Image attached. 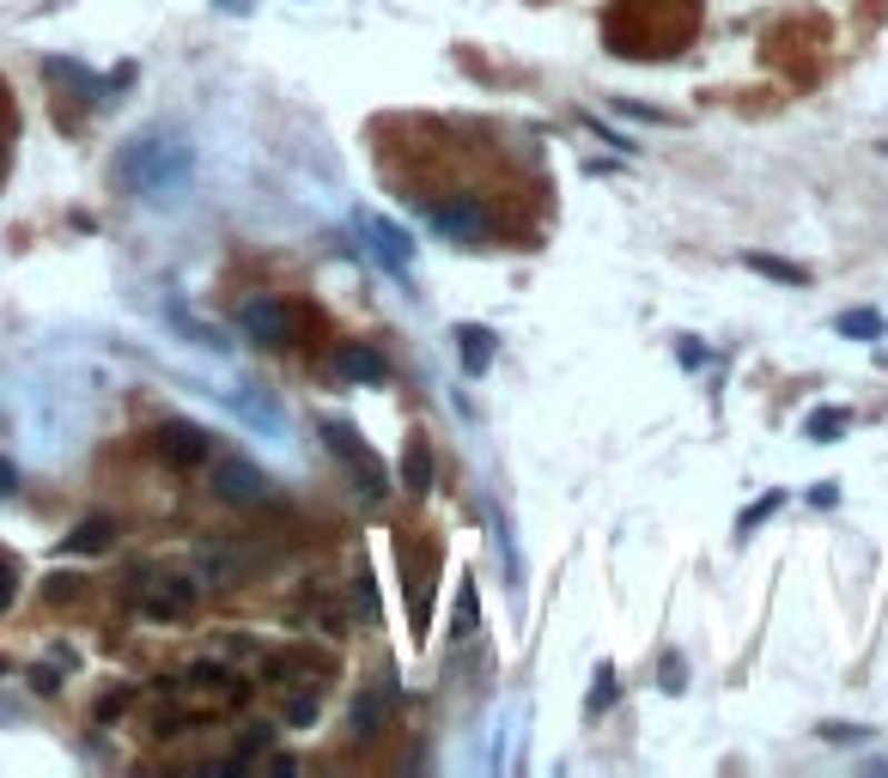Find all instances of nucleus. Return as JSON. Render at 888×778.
<instances>
[{
  "instance_id": "1",
  "label": "nucleus",
  "mask_w": 888,
  "mask_h": 778,
  "mask_svg": "<svg viewBox=\"0 0 888 778\" xmlns=\"http://www.w3.org/2000/svg\"><path fill=\"white\" fill-rule=\"evenodd\" d=\"M189 177H196V147L177 128H147V134H134L116 152V189L147 194V201L189 189Z\"/></svg>"
},
{
  "instance_id": "2",
  "label": "nucleus",
  "mask_w": 888,
  "mask_h": 778,
  "mask_svg": "<svg viewBox=\"0 0 888 778\" xmlns=\"http://www.w3.org/2000/svg\"><path fill=\"white\" fill-rule=\"evenodd\" d=\"M317 432H323L329 457L341 462V469H347V481H353L359 492H366V499H383V492H390V469H383V462H378V450H371V445H366V438H359L347 420H323Z\"/></svg>"
},
{
  "instance_id": "3",
  "label": "nucleus",
  "mask_w": 888,
  "mask_h": 778,
  "mask_svg": "<svg viewBox=\"0 0 888 778\" xmlns=\"http://www.w3.org/2000/svg\"><path fill=\"white\" fill-rule=\"evenodd\" d=\"M432 231H445L450 243H487L493 238V213H487L475 194H445V201H427Z\"/></svg>"
},
{
  "instance_id": "4",
  "label": "nucleus",
  "mask_w": 888,
  "mask_h": 778,
  "mask_svg": "<svg viewBox=\"0 0 888 778\" xmlns=\"http://www.w3.org/2000/svg\"><path fill=\"white\" fill-rule=\"evenodd\" d=\"M238 329L250 335L256 347H292L299 341V310L280 305V298H250L238 310Z\"/></svg>"
},
{
  "instance_id": "5",
  "label": "nucleus",
  "mask_w": 888,
  "mask_h": 778,
  "mask_svg": "<svg viewBox=\"0 0 888 778\" xmlns=\"http://www.w3.org/2000/svg\"><path fill=\"white\" fill-rule=\"evenodd\" d=\"M213 492H220L226 505H238V511H256V505L275 499V481L243 457H220L213 462Z\"/></svg>"
},
{
  "instance_id": "6",
  "label": "nucleus",
  "mask_w": 888,
  "mask_h": 778,
  "mask_svg": "<svg viewBox=\"0 0 888 778\" xmlns=\"http://www.w3.org/2000/svg\"><path fill=\"white\" fill-rule=\"evenodd\" d=\"M396 706H402V687H396V676H390V669H383V676H378V681L366 687V694L353 699V711H347V724H353V736H359V742H378V736L390 730Z\"/></svg>"
},
{
  "instance_id": "7",
  "label": "nucleus",
  "mask_w": 888,
  "mask_h": 778,
  "mask_svg": "<svg viewBox=\"0 0 888 778\" xmlns=\"http://www.w3.org/2000/svg\"><path fill=\"white\" fill-rule=\"evenodd\" d=\"M152 450H159L171 469H201V462L213 457V438L201 432L196 420H164L159 432H152Z\"/></svg>"
},
{
  "instance_id": "8",
  "label": "nucleus",
  "mask_w": 888,
  "mask_h": 778,
  "mask_svg": "<svg viewBox=\"0 0 888 778\" xmlns=\"http://www.w3.org/2000/svg\"><path fill=\"white\" fill-rule=\"evenodd\" d=\"M402 578H408V608H415V627L427 632V620H432V578H439V548H432V541L402 548Z\"/></svg>"
},
{
  "instance_id": "9",
  "label": "nucleus",
  "mask_w": 888,
  "mask_h": 778,
  "mask_svg": "<svg viewBox=\"0 0 888 778\" xmlns=\"http://www.w3.org/2000/svg\"><path fill=\"white\" fill-rule=\"evenodd\" d=\"M329 676H335V664L329 657H311V645H292V651L268 657V681L275 687H317V694H323Z\"/></svg>"
},
{
  "instance_id": "10",
  "label": "nucleus",
  "mask_w": 888,
  "mask_h": 778,
  "mask_svg": "<svg viewBox=\"0 0 888 778\" xmlns=\"http://www.w3.org/2000/svg\"><path fill=\"white\" fill-rule=\"evenodd\" d=\"M359 231L371 238V256H378V262L390 268L396 280L415 275V243H408L402 226H390V219H378V213H359Z\"/></svg>"
},
{
  "instance_id": "11",
  "label": "nucleus",
  "mask_w": 888,
  "mask_h": 778,
  "mask_svg": "<svg viewBox=\"0 0 888 778\" xmlns=\"http://www.w3.org/2000/svg\"><path fill=\"white\" fill-rule=\"evenodd\" d=\"M134 602H140L147 620H183L189 608H196V584L189 578H147L134 590Z\"/></svg>"
},
{
  "instance_id": "12",
  "label": "nucleus",
  "mask_w": 888,
  "mask_h": 778,
  "mask_svg": "<svg viewBox=\"0 0 888 778\" xmlns=\"http://www.w3.org/2000/svg\"><path fill=\"white\" fill-rule=\"evenodd\" d=\"M450 341H457V366L469 371V378H487V366H493V353H499V335L487 329V322H457Z\"/></svg>"
},
{
  "instance_id": "13",
  "label": "nucleus",
  "mask_w": 888,
  "mask_h": 778,
  "mask_svg": "<svg viewBox=\"0 0 888 778\" xmlns=\"http://www.w3.org/2000/svg\"><path fill=\"white\" fill-rule=\"evenodd\" d=\"M335 371H341L347 383H383L390 378V359H383L371 341H341L335 347Z\"/></svg>"
},
{
  "instance_id": "14",
  "label": "nucleus",
  "mask_w": 888,
  "mask_h": 778,
  "mask_svg": "<svg viewBox=\"0 0 888 778\" xmlns=\"http://www.w3.org/2000/svg\"><path fill=\"white\" fill-rule=\"evenodd\" d=\"M43 80L68 86V92H73V98H86V103L104 92V80H98L92 68H80V61H61V56H49V61H43Z\"/></svg>"
},
{
  "instance_id": "15",
  "label": "nucleus",
  "mask_w": 888,
  "mask_h": 778,
  "mask_svg": "<svg viewBox=\"0 0 888 778\" xmlns=\"http://www.w3.org/2000/svg\"><path fill=\"white\" fill-rule=\"evenodd\" d=\"M402 487L415 492H432V445L420 432H408V450H402Z\"/></svg>"
},
{
  "instance_id": "16",
  "label": "nucleus",
  "mask_w": 888,
  "mask_h": 778,
  "mask_svg": "<svg viewBox=\"0 0 888 778\" xmlns=\"http://www.w3.org/2000/svg\"><path fill=\"white\" fill-rule=\"evenodd\" d=\"M742 268L779 280V287H809V268L804 262H785V256H767V250H749V256H742Z\"/></svg>"
},
{
  "instance_id": "17",
  "label": "nucleus",
  "mask_w": 888,
  "mask_h": 778,
  "mask_svg": "<svg viewBox=\"0 0 888 778\" xmlns=\"http://www.w3.org/2000/svg\"><path fill=\"white\" fill-rule=\"evenodd\" d=\"M846 432H852V413H846V408H816V413L804 420V438H809V445H840Z\"/></svg>"
},
{
  "instance_id": "18",
  "label": "nucleus",
  "mask_w": 888,
  "mask_h": 778,
  "mask_svg": "<svg viewBox=\"0 0 888 778\" xmlns=\"http://www.w3.org/2000/svg\"><path fill=\"white\" fill-rule=\"evenodd\" d=\"M164 317H171V329H177V335H189V341H196V347H208V353H226V335L213 329V322L189 317L183 305H171V310H164Z\"/></svg>"
},
{
  "instance_id": "19",
  "label": "nucleus",
  "mask_w": 888,
  "mask_h": 778,
  "mask_svg": "<svg viewBox=\"0 0 888 778\" xmlns=\"http://www.w3.org/2000/svg\"><path fill=\"white\" fill-rule=\"evenodd\" d=\"M110 536H116L110 517H86V523L73 529V536L61 541V548H68V553H104V548H110Z\"/></svg>"
},
{
  "instance_id": "20",
  "label": "nucleus",
  "mask_w": 888,
  "mask_h": 778,
  "mask_svg": "<svg viewBox=\"0 0 888 778\" xmlns=\"http://www.w3.org/2000/svg\"><path fill=\"white\" fill-rule=\"evenodd\" d=\"M834 329L846 335V341H882V310H840V322H834Z\"/></svg>"
},
{
  "instance_id": "21",
  "label": "nucleus",
  "mask_w": 888,
  "mask_h": 778,
  "mask_svg": "<svg viewBox=\"0 0 888 778\" xmlns=\"http://www.w3.org/2000/svg\"><path fill=\"white\" fill-rule=\"evenodd\" d=\"M779 505H785V492H779V487H767V492H761V499H755V505H749V511H742V517H737V541H749V536H755V529H761V523H767V517H774V511H779Z\"/></svg>"
},
{
  "instance_id": "22",
  "label": "nucleus",
  "mask_w": 888,
  "mask_h": 778,
  "mask_svg": "<svg viewBox=\"0 0 888 778\" xmlns=\"http://www.w3.org/2000/svg\"><path fill=\"white\" fill-rule=\"evenodd\" d=\"M317 706H323V694H317V687H287V724H292V730L317 724Z\"/></svg>"
},
{
  "instance_id": "23",
  "label": "nucleus",
  "mask_w": 888,
  "mask_h": 778,
  "mask_svg": "<svg viewBox=\"0 0 888 778\" xmlns=\"http://www.w3.org/2000/svg\"><path fill=\"white\" fill-rule=\"evenodd\" d=\"M615 694H621V687H615V669L602 664V669H597V681H590V694H585V718H602V711L615 706Z\"/></svg>"
},
{
  "instance_id": "24",
  "label": "nucleus",
  "mask_w": 888,
  "mask_h": 778,
  "mask_svg": "<svg viewBox=\"0 0 888 778\" xmlns=\"http://www.w3.org/2000/svg\"><path fill=\"white\" fill-rule=\"evenodd\" d=\"M231 408H238L250 426H268V432H280V408H275L268 396H262V401H256V396H231Z\"/></svg>"
},
{
  "instance_id": "25",
  "label": "nucleus",
  "mask_w": 888,
  "mask_h": 778,
  "mask_svg": "<svg viewBox=\"0 0 888 778\" xmlns=\"http://www.w3.org/2000/svg\"><path fill=\"white\" fill-rule=\"evenodd\" d=\"M475 620H481V596H475L469 578H462V596H457V620H450V632H457V639H469Z\"/></svg>"
},
{
  "instance_id": "26",
  "label": "nucleus",
  "mask_w": 888,
  "mask_h": 778,
  "mask_svg": "<svg viewBox=\"0 0 888 778\" xmlns=\"http://www.w3.org/2000/svg\"><path fill=\"white\" fill-rule=\"evenodd\" d=\"M865 724H821V742H865Z\"/></svg>"
},
{
  "instance_id": "27",
  "label": "nucleus",
  "mask_w": 888,
  "mask_h": 778,
  "mask_svg": "<svg viewBox=\"0 0 888 778\" xmlns=\"http://www.w3.org/2000/svg\"><path fill=\"white\" fill-rule=\"evenodd\" d=\"M12 596H19V566L0 553V608H12Z\"/></svg>"
},
{
  "instance_id": "28",
  "label": "nucleus",
  "mask_w": 888,
  "mask_h": 778,
  "mask_svg": "<svg viewBox=\"0 0 888 778\" xmlns=\"http://www.w3.org/2000/svg\"><path fill=\"white\" fill-rule=\"evenodd\" d=\"M73 596H80V578H49V602H73Z\"/></svg>"
},
{
  "instance_id": "29",
  "label": "nucleus",
  "mask_w": 888,
  "mask_h": 778,
  "mask_svg": "<svg viewBox=\"0 0 888 778\" xmlns=\"http://www.w3.org/2000/svg\"><path fill=\"white\" fill-rule=\"evenodd\" d=\"M663 694H681V657H663Z\"/></svg>"
},
{
  "instance_id": "30",
  "label": "nucleus",
  "mask_w": 888,
  "mask_h": 778,
  "mask_svg": "<svg viewBox=\"0 0 888 778\" xmlns=\"http://www.w3.org/2000/svg\"><path fill=\"white\" fill-rule=\"evenodd\" d=\"M834 499H840V487H834V481H821V487H809V505H834Z\"/></svg>"
},
{
  "instance_id": "31",
  "label": "nucleus",
  "mask_w": 888,
  "mask_h": 778,
  "mask_svg": "<svg viewBox=\"0 0 888 778\" xmlns=\"http://www.w3.org/2000/svg\"><path fill=\"white\" fill-rule=\"evenodd\" d=\"M706 359H712V353H706V347H694V341H681V366H706Z\"/></svg>"
},
{
  "instance_id": "32",
  "label": "nucleus",
  "mask_w": 888,
  "mask_h": 778,
  "mask_svg": "<svg viewBox=\"0 0 888 778\" xmlns=\"http://www.w3.org/2000/svg\"><path fill=\"white\" fill-rule=\"evenodd\" d=\"M0 492H19V469L12 462H0Z\"/></svg>"
},
{
  "instance_id": "33",
  "label": "nucleus",
  "mask_w": 888,
  "mask_h": 778,
  "mask_svg": "<svg viewBox=\"0 0 888 778\" xmlns=\"http://www.w3.org/2000/svg\"><path fill=\"white\" fill-rule=\"evenodd\" d=\"M213 7H220V12H250L256 0H213Z\"/></svg>"
},
{
  "instance_id": "34",
  "label": "nucleus",
  "mask_w": 888,
  "mask_h": 778,
  "mask_svg": "<svg viewBox=\"0 0 888 778\" xmlns=\"http://www.w3.org/2000/svg\"><path fill=\"white\" fill-rule=\"evenodd\" d=\"M882 152H888V140H882Z\"/></svg>"
}]
</instances>
